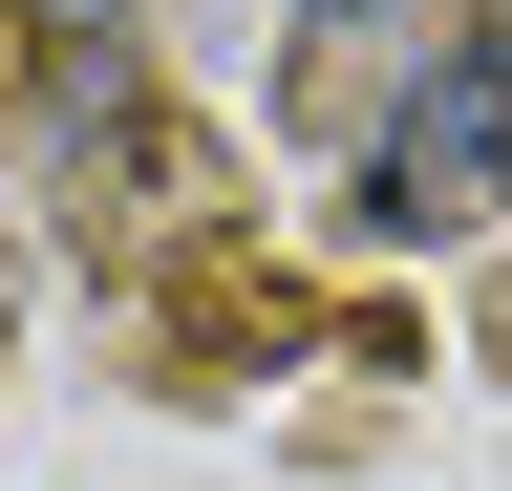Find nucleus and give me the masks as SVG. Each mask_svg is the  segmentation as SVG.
I'll use <instances>...</instances> for the list:
<instances>
[{"label": "nucleus", "instance_id": "1", "mask_svg": "<svg viewBox=\"0 0 512 491\" xmlns=\"http://www.w3.org/2000/svg\"><path fill=\"white\" fill-rule=\"evenodd\" d=\"M470 193H512V43H448L427 107H406V129H384V171H363L384 235H406V214H470Z\"/></svg>", "mask_w": 512, "mask_h": 491}, {"label": "nucleus", "instance_id": "2", "mask_svg": "<svg viewBox=\"0 0 512 491\" xmlns=\"http://www.w3.org/2000/svg\"><path fill=\"white\" fill-rule=\"evenodd\" d=\"M43 22H107V0H43Z\"/></svg>", "mask_w": 512, "mask_h": 491}]
</instances>
